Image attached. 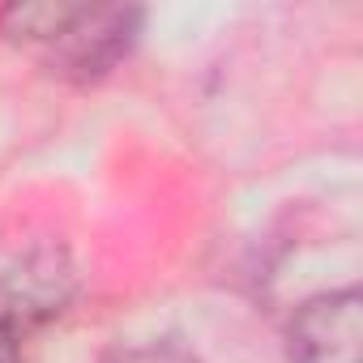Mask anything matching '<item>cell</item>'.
<instances>
[{
    "label": "cell",
    "instance_id": "6da1fadb",
    "mask_svg": "<svg viewBox=\"0 0 363 363\" xmlns=\"http://www.w3.org/2000/svg\"><path fill=\"white\" fill-rule=\"evenodd\" d=\"M69 274L56 257H30L13 274H0V363H22L30 329L60 312Z\"/></svg>",
    "mask_w": 363,
    "mask_h": 363
},
{
    "label": "cell",
    "instance_id": "7a4b0ae2",
    "mask_svg": "<svg viewBox=\"0 0 363 363\" xmlns=\"http://www.w3.org/2000/svg\"><path fill=\"white\" fill-rule=\"evenodd\" d=\"M291 363H359L363 342V308L359 291L320 295L299 308L291 320Z\"/></svg>",
    "mask_w": 363,
    "mask_h": 363
},
{
    "label": "cell",
    "instance_id": "3957f363",
    "mask_svg": "<svg viewBox=\"0 0 363 363\" xmlns=\"http://www.w3.org/2000/svg\"><path fill=\"white\" fill-rule=\"evenodd\" d=\"M137 26H141L137 9H94V5H86L82 18L52 43V60H56L60 73L90 82V77L107 73L128 52Z\"/></svg>",
    "mask_w": 363,
    "mask_h": 363
},
{
    "label": "cell",
    "instance_id": "277c9868",
    "mask_svg": "<svg viewBox=\"0 0 363 363\" xmlns=\"http://www.w3.org/2000/svg\"><path fill=\"white\" fill-rule=\"evenodd\" d=\"M86 5H60V0H39V5H9L0 13V26H5L9 39H22V43H56L77 18H82Z\"/></svg>",
    "mask_w": 363,
    "mask_h": 363
},
{
    "label": "cell",
    "instance_id": "5b68a950",
    "mask_svg": "<svg viewBox=\"0 0 363 363\" xmlns=\"http://www.w3.org/2000/svg\"><path fill=\"white\" fill-rule=\"evenodd\" d=\"M116 363H193L179 346H171V342H162V346H141V350H124Z\"/></svg>",
    "mask_w": 363,
    "mask_h": 363
}]
</instances>
